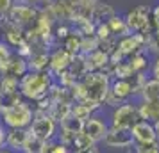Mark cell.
<instances>
[{"label": "cell", "instance_id": "47", "mask_svg": "<svg viewBox=\"0 0 159 153\" xmlns=\"http://www.w3.org/2000/svg\"><path fill=\"white\" fill-rule=\"evenodd\" d=\"M132 153H134V151H132Z\"/></svg>", "mask_w": 159, "mask_h": 153}, {"label": "cell", "instance_id": "25", "mask_svg": "<svg viewBox=\"0 0 159 153\" xmlns=\"http://www.w3.org/2000/svg\"><path fill=\"white\" fill-rule=\"evenodd\" d=\"M113 15H116V11L109 4H106V2H98L97 6H95L93 9V15H91V22L95 23H102V22H107L109 18Z\"/></svg>", "mask_w": 159, "mask_h": 153}, {"label": "cell", "instance_id": "12", "mask_svg": "<svg viewBox=\"0 0 159 153\" xmlns=\"http://www.w3.org/2000/svg\"><path fill=\"white\" fill-rule=\"evenodd\" d=\"M145 43H147L145 36H141V34H136V32H130L129 36L120 37V39H118L116 48L122 52L123 57L127 59V57H130L132 53H136V52L145 50Z\"/></svg>", "mask_w": 159, "mask_h": 153}, {"label": "cell", "instance_id": "20", "mask_svg": "<svg viewBox=\"0 0 159 153\" xmlns=\"http://www.w3.org/2000/svg\"><path fill=\"white\" fill-rule=\"evenodd\" d=\"M106 23H107V27H109V30H111V34H113L116 39L125 37V36H129V34H130V29L127 27V23H125V18H123V16H120L118 13L111 16V18H109Z\"/></svg>", "mask_w": 159, "mask_h": 153}, {"label": "cell", "instance_id": "43", "mask_svg": "<svg viewBox=\"0 0 159 153\" xmlns=\"http://www.w3.org/2000/svg\"><path fill=\"white\" fill-rule=\"evenodd\" d=\"M0 153H15V151H11L7 146H4V148H0Z\"/></svg>", "mask_w": 159, "mask_h": 153}, {"label": "cell", "instance_id": "22", "mask_svg": "<svg viewBox=\"0 0 159 153\" xmlns=\"http://www.w3.org/2000/svg\"><path fill=\"white\" fill-rule=\"evenodd\" d=\"M29 71H48V52H32L27 59Z\"/></svg>", "mask_w": 159, "mask_h": 153}, {"label": "cell", "instance_id": "1", "mask_svg": "<svg viewBox=\"0 0 159 153\" xmlns=\"http://www.w3.org/2000/svg\"><path fill=\"white\" fill-rule=\"evenodd\" d=\"M34 117V109L20 95L4 102L0 110V123L6 128H29Z\"/></svg>", "mask_w": 159, "mask_h": 153}, {"label": "cell", "instance_id": "18", "mask_svg": "<svg viewBox=\"0 0 159 153\" xmlns=\"http://www.w3.org/2000/svg\"><path fill=\"white\" fill-rule=\"evenodd\" d=\"M48 114L56 123L61 125L72 116V102H52Z\"/></svg>", "mask_w": 159, "mask_h": 153}, {"label": "cell", "instance_id": "34", "mask_svg": "<svg viewBox=\"0 0 159 153\" xmlns=\"http://www.w3.org/2000/svg\"><path fill=\"white\" fill-rule=\"evenodd\" d=\"M89 144H95V142L88 137L84 132H79V134L75 135V139H73L72 148H73V150H79V148H86V146H89Z\"/></svg>", "mask_w": 159, "mask_h": 153}, {"label": "cell", "instance_id": "8", "mask_svg": "<svg viewBox=\"0 0 159 153\" xmlns=\"http://www.w3.org/2000/svg\"><path fill=\"white\" fill-rule=\"evenodd\" d=\"M102 142H104V146L109 148V150H132L134 139H132L130 130H127V128L109 126L107 134L102 139Z\"/></svg>", "mask_w": 159, "mask_h": 153}, {"label": "cell", "instance_id": "32", "mask_svg": "<svg viewBox=\"0 0 159 153\" xmlns=\"http://www.w3.org/2000/svg\"><path fill=\"white\" fill-rule=\"evenodd\" d=\"M95 36L98 41H106V39H111V37H115L111 34V30H109L107 23L102 22V23H97V27H95Z\"/></svg>", "mask_w": 159, "mask_h": 153}, {"label": "cell", "instance_id": "14", "mask_svg": "<svg viewBox=\"0 0 159 153\" xmlns=\"http://www.w3.org/2000/svg\"><path fill=\"white\" fill-rule=\"evenodd\" d=\"M29 130L27 128H7L6 130V146H7L11 151H22L25 141H27Z\"/></svg>", "mask_w": 159, "mask_h": 153}, {"label": "cell", "instance_id": "7", "mask_svg": "<svg viewBox=\"0 0 159 153\" xmlns=\"http://www.w3.org/2000/svg\"><path fill=\"white\" fill-rule=\"evenodd\" d=\"M38 15H39V7L38 6H27V4H15L13 9L9 11L7 18L13 23H16L20 29L25 32L29 30L38 20Z\"/></svg>", "mask_w": 159, "mask_h": 153}, {"label": "cell", "instance_id": "36", "mask_svg": "<svg viewBox=\"0 0 159 153\" xmlns=\"http://www.w3.org/2000/svg\"><path fill=\"white\" fill-rule=\"evenodd\" d=\"M15 4L16 0H0V16H7Z\"/></svg>", "mask_w": 159, "mask_h": 153}, {"label": "cell", "instance_id": "19", "mask_svg": "<svg viewBox=\"0 0 159 153\" xmlns=\"http://www.w3.org/2000/svg\"><path fill=\"white\" fill-rule=\"evenodd\" d=\"M29 71V66H27V59L20 57L18 53L15 52V55H13V59H11V62L7 64V70H6V73L4 75H9V77H15V79H22L25 73Z\"/></svg>", "mask_w": 159, "mask_h": 153}, {"label": "cell", "instance_id": "35", "mask_svg": "<svg viewBox=\"0 0 159 153\" xmlns=\"http://www.w3.org/2000/svg\"><path fill=\"white\" fill-rule=\"evenodd\" d=\"M50 153H72V151H70V146L63 144V142H59V141H52Z\"/></svg>", "mask_w": 159, "mask_h": 153}, {"label": "cell", "instance_id": "42", "mask_svg": "<svg viewBox=\"0 0 159 153\" xmlns=\"http://www.w3.org/2000/svg\"><path fill=\"white\" fill-rule=\"evenodd\" d=\"M38 2H39V7H43V6H48L52 0H38Z\"/></svg>", "mask_w": 159, "mask_h": 153}, {"label": "cell", "instance_id": "2", "mask_svg": "<svg viewBox=\"0 0 159 153\" xmlns=\"http://www.w3.org/2000/svg\"><path fill=\"white\" fill-rule=\"evenodd\" d=\"M54 82V75L50 71H27L18 82V93L27 102H39L48 96Z\"/></svg>", "mask_w": 159, "mask_h": 153}, {"label": "cell", "instance_id": "33", "mask_svg": "<svg viewBox=\"0 0 159 153\" xmlns=\"http://www.w3.org/2000/svg\"><path fill=\"white\" fill-rule=\"evenodd\" d=\"M132 151L134 153H159V141L147 142V144H134Z\"/></svg>", "mask_w": 159, "mask_h": 153}, {"label": "cell", "instance_id": "9", "mask_svg": "<svg viewBox=\"0 0 159 153\" xmlns=\"http://www.w3.org/2000/svg\"><path fill=\"white\" fill-rule=\"evenodd\" d=\"M0 37H2L4 43H7L9 46L15 48V50L25 41L23 30L20 29L16 23L11 22L7 16H0Z\"/></svg>", "mask_w": 159, "mask_h": 153}, {"label": "cell", "instance_id": "6", "mask_svg": "<svg viewBox=\"0 0 159 153\" xmlns=\"http://www.w3.org/2000/svg\"><path fill=\"white\" fill-rule=\"evenodd\" d=\"M57 128L59 125L50 117V114H43V112H34L32 123L27 130L36 135L41 141H54V137L57 135Z\"/></svg>", "mask_w": 159, "mask_h": 153}, {"label": "cell", "instance_id": "16", "mask_svg": "<svg viewBox=\"0 0 159 153\" xmlns=\"http://www.w3.org/2000/svg\"><path fill=\"white\" fill-rule=\"evenodd\" d=\"M127 61V64L130 66V70L132 73H147V70L150 68V53L147 50H141V52H136V53H132L130 57L125 59Z\"/></svg>", "mask_w": 159, "mask_h": 153}, {"label": "cell", "instance_id": "23", "mask_svg": "<svg viewBox=\"0 0 159 153\" xmlns=\"http://www.w3.org/2000/svg\"><path fill=\"white\" fill-rule=\"evenodd\" d=\"M80 41H82V36L72 27V32L61 41V46L66 52H70L72 55H77V53H80Z\"/></svg>", "mask_w": 159, "mask_h": 153}, {"label": "cell", "instance_id": "28", "mask_svg": "<svg viewBox=\"0 0 159 153\" xmlns=\"http://www.w3.org/2000/svg\"><path fill=\"white\" fill-rule=\"evenodd\" d=\"M147 73H132V77H129L130 87H132V98H138L139 100V95H141V89H143L145 82H147Z\"/></svg>", "mask_w": 159, "mask_h": 153}, {"label": "cell", "instance_id": "39", "mask_svg": "<svg viewBox=\"0 0 159 153\" xmlns=\"http://www.w3.org/2000/svg\"><path fill=\"white\" fill-rule=\"evenodd\" d=\"M152 23H154V30L159 29V4L152 7Z\"/></svg>", "mask_w": 159, "mask_h": 153}, {"label": "cell", "instance_id": "45", "mask_svg": "<svg viewBox=\"0 0 159 153\" xmlns=\"http://www.w3.org/2000/svg\"><path fill=\"white\" fill-rule=\"evenodd\" d=\"M2 105H4V98L0 96V110H2Z\"/></svg>", "mask_w": 159, "mask_h": 153}, {"label": "cell", "instance_id": "40", "mask_svg": "<svg viewBox=\"0 0 159 153\" xmlns=\"http://www.w3.org/2000/svg\"><path fill=\"white\" fill-rule=\"evenodd\" d=\"M6 146V126L0 123V148Z\"/></svg>", "mask_w": 159, "mask_h": 153}, {"label": "cell", "instance_id": "27", "mask_svg": "<svg viewBox=\"0 0 159 153\" xmlns=\"http://www.w3.org/2000/svg\"><path fill=\"white\" fill-rule=\"evenodd\" d=\"M139 100H159V80L157 79H152V77L147 79L143 89H141Z\"/></svg>", "mask_w": 159, "mask_h": 153}, {"label": "cell", "instance_id": "11", "mask_svg": "<svg viewBox=\"0 0 159 153\" xmlns=\"http://www.w3.org/2000/svg\"><path fill=\"white\" fill-rule=\"evenodd\" d=\"M72 59H73V55L70 53V52H66L61 45L56 46L52 52H48V71L56 77L57 73L68 70Z\"/></svg>", "mask_w": 159, "mask_h": 153}, {"label": "cell", "instance_id": "3", "mask_svg": "<svg viewBox=\"0 0 159 153\" xmlns=\"http://www.w3.org/2000/svg\"><path fill=\"white\" fill-rule=\"evenodd\" d=\"M80 82L84 84V89H86V102L82 103L91 105L95 110H100L111 87V79L102 71H88L80 79Z\"/></svg>", "mask_w": 159, "mask_h": 153}, {"label": "cell", "instance_id": "44", "mask_svg": "<svg viewBox=\"0 0 159 153\" xmlns=\"http://www.w3.org/2000/svg\"><path fill=\"white\" fill-rule=\"evenodd\" d=\"M154 128H156V134H157V141H159V121L154 123Z\"/></svg>", "mask_w": 159, "mask_h": 153}, {"label": "cell", "instance_id": "30", "mask_svg": "<svg viewBox=\"0 0 159 153\" xmlns=\"http://www.w3.org/2000/svg\"><path fill=\"white\" fill-rule=\"evenodd\" d=\"M98 39L95 34H88V36H82V41H80V53L82 55H88L91 52L98 50Z\"/></svg>", "mask_w": 159, "mask_h": 153}, {"label": "cell", "instance_id": "5", "mask_svg": "<svg viewBox=\"0 0 159 153\" xmlns=\"http://www.w3.org/2000/svg\"><path fill=\"white\" fill-rule=\"evenodd\" d=\"M139 121V112H138V102L129 100L111 109L109 116V126L115 128H127L130 130L134 125Z\"/></svg>", "mask_w": 159, "mask_h": 153}, {"label": "cell", "instance_id": "17", "mask_svg": "<svg viewBox=\"0 0 159 153\" xmlns=\"http://www.w3.org/2000/svg\"><path fill=\"white\" fill-rule=\"evenodd\" d=\"M84 57H86L88 71H104L106 66L109 64V55L104 53L102 50H95L91 53L84 55Z\"/></svg>", "mask_w": 159, "mask_h": 153}, {"label": "cell", "instance_id": "21", "mask_svg": "<svg viewBox=\"0 0 159 153\" xmlns=\"http://www.w3.org/2000/svg\"><path fill=\"white\" fill-rule=\"evenodd\" d=\"M18 82H20L18 79L9 77V75H2L0 77V96L4 98V102L16 95H20L18 93Z\"/></svg>", "mask_w": 159, "mask_h": 153}, {"label": "cell", "instance_id": "15", "mask_svg": "<svg viewBox=\"0 0 159 153\" xmlns=\"http://www.w3.org/2000/svg\"><path fill=\"white\" fill-rule=\"evenodd\" d=\"M138 112L143 121H159V100H138Z\"/></svg>", "mask_w": 159, "mask_h": 153}, {"label": "cell", "instance_id": "31", "mask_svg": "<svg viewBox=\"0 0 159 153\" xmlns=\"http://www.w3.org/2000/svg\"><path fill=\"white\" fill-rule=\"evenodd\" d=\"M70 32H72V25H70V23H63V22L56 23V25H54V41H56V45L61 43Z\"/></svg>", "mask_w": 159, "mask_h": 153}, {"label": "cell", "instance_id": "4", "mask_svg": "<svg viewBox=\"0 0 159 153\" xmlns=\"http://www.w3.org/2000/svg\"><path fill=\"white\" fill-rule=\"evenodd\" d=\"M125 23L130 32H136L141 36H152L154 34V23H152V7L148 6H134L125 13Z\"/></svg>", "mask_w": 159, "mask_h": 153}, {"label": "cell", "instance_id": "13", "mask_svg": "<svg viewBox=\"0 0 159 153\" xmlns=\"http://www.w3.org/2000/svg\"><path fill=\"white\" fill-rule=\"evenodd\" d=\"M130 134H132V139H134V144H147V142H156L157 141L154 123H148V121H143V119H139L130 128Z\"/></svg>", "mask_w": 159, "mask_h": 153}, {"label": "cell", "instance_id": "29", "mask_svg": "<svg viewBox=\"0 0 159 153\" xmlns=\"http://www.w3.org/2000/svg\"><path fill=\"white\" fill-rule=\"evenodd\" d=\"M13 55H15V52L11 50V46L0 39V75H4V73H6L7 64L11 62Z\"/></svg>", "mask_w": 159, "mask_h": 153}, {"label": "cell", "instance_id": "24", "mask_svg": "<svg viewBox=\"0 0 159 153\" xmlns=\"http://www.w3.org/2000/svg\"><path fill=\"white\" fill-rule=\"evenodd\" d=\"M68 71L72 73L73 77H75V80H80L84 75L88 73V66H86V57L82 55V53H77V55H73L72 62L68 66Z\"/></svg>", "mask_w": 159, "mask_h": 153}, {"label": "cell", "instance_id": "37", "mask_svg": "<svg viewBox=\"0 0 159 153\" xmlns=\"http://www.w3.org/2000/svg\"><path fill=\"white\" fill-rule=\"evenodd\" d=\"M150 77L152 79H157L159 80V55H154L150 61Z\"/></svg>", "mask_w": 159, "mask_h": 153}, {"label": "cell", "instance_id": "26", "mask_svg": "<svg viewBox=\"0 0 159 153\" xmlns=\"http://www.w3.org/2000/svg\"><path fill=\"white\" fill-rule=\"evenodd\" d=\"M97 110L91 107V105H88V103H82V102H73L72 103V117L75 119H79V121H86L89 117L93 116Z\"/></svg>", "mask_w": 159, "mask_h": 153}, {"label": "cell", "instance_id": "46", "mask_svg": "<svg viewBox=\"0 0 159 153\" xmlns=\"http://www.w3.org/2000/svg\"><path fill=\"white\" fill-rule=\"evenodd\" d=\"M18 153H25V151H18Z\"/></svg>", "mask_w": 159, "mask_h": 153}, {"label": "cell", "instance_id": "38", "mask_svg": "<svg viewBox=\"0 0 159 153\" xmlns=\"http://www.w3.org/2000/svg\"><path fill=\"white\" fill-rule=\"evenodd\" d=\"M72 153H100V150H98V146H97V144H89V146H86V148L73 150Z\"/></svg>", "mask_w": 159, "mask_h": 153}, {"label": "cell", "instance_id": "41", "mask_svg": "<svg viewBox=\"0 0 159 153\" xmlns=\"http://www.w3.org/2000/svg\"><path fill=\"white\" fill-rule=\"evenodd\" d=\"M16 4H27V6H38L39 7V2L38 0H16Z\"/></svg>", "mask_w": 159, "mask_h": 153}, {"label": "cell", "instance_id": "10", "mask_svg": "<svg viewBox=\"0 0 159 153\" xmlns=\"http://www.w3.org/2000/svg\"><path fill=\"white\" fill-rule=\"evenodd\" d=\"M107 130H109V123L106 121V119L98 117L97 114H93V116L89 117V119H86L84 125H82V132L93 141L95 144L102 142V139H104V135L107 134Z\"/></svg>", "mask_w": 159, "mask_h": 153}]
</instances>
